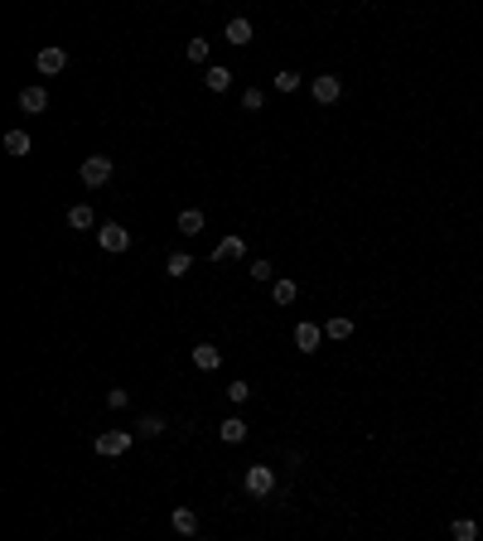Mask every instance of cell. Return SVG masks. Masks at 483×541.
I'll return each instance as SVG.
<instances>
[{"instance_id": "8992f818", "label": "cell", "mask_w": 483, "mask_h": 541, "mask_svg": "<svg viewBox=\"0 0 483 541\" xmlns=\"http://www.w3.org/2000/svg\"><path fill=\"white\" fill-rule=\"evenodd\" d=\"M242 256H246V242H242V237H222V242L213 246V261H217V266H222V261H242Z\"/></svg>"}, {"instance_id": "6da1fadb", "label": "cell", "mask_w": 483, "mask_h": 541, "mask_svg": "<svg viewBox=\"0 0 483 541\" xmlns=\"http://www.w3.org/2000/svg\"><path fill=\"white\" fill-rule=\"evenodd\" d=\"M111 169H116V164H111L107 155H87L78 174H82V184H87V189H102V184L111 179Z\"/></svg>"}, {"instance_id": "83f0119b", "label": "cell", "mask_w": 483, "mask_h": 541, "mask_svg": "<svg viewBox=\"0 0 483 541\" xmlns=\"http://www.w3.org/2000/svg\"><path fill=\"white\" fill-rule=\"evenodd\" d=\"M126 402H131V397H126L121 387H111V392H107V406H116V411H121V406H126Z\"/></svg>"}, {"instance_id": "ac0fdd59", "label": "cell", "mask_w": 483, "mask_h": 541, "mask_svg": "<svg viewBox=\"0 0 483 541\" xmlns=\"http://www.w3.org/2000/svg\"><path fill=\"white\" fill-rule=\"evenodd\" d=\"M92 222H97V213H92L87 203H73V208H68V227H92Z\"/></svg>"}, {"instance_id": "5b68a950", "label": "cell", "mask_w": 483, "mask_h": 541, "mask_svg": "<svg viewBox=\"0 0 483 541\" xmlns=\"http://www.w3.org/2000/svg\"><path fill=\"white\" fill-rule=\"evenodd\" d=\"M343 97V82H339V73H324V78H314V102H339Z\"/></svg>"}, {"instance_id": "52a82bcc", "label": "cell", "mask_w": 483, "mask_h": 541, "mask_svg": "<svg viewBox=\"0 0 483 541\" xmlns=\"http://www.w3.org/2000/svg\"><path fill=\"white\" fill-rule=\"evenodd\" d=\"M63 68H68V54H63V49H39V73H44V78H54Z\"/></svg>"}, {"instance_id": "d4e9b609", "label": "cell", "mask_w": 483, "mask_h": 541, "mask_svg": "<svg viewBox=\"0 0 483 541\" xmlns=\"http://www.w3.org/2000/svg\"><path fill=\"white\" fill-rule=\"evenodd\" d=\"M261 102H266V97H261V87H251V92H242V107H246V111H261Z\"/></svg>"}, {"instance_id": "4fadbf2b", "label": "cell", "mask_w": 483, "mask_h": 541, "mask_svg": "<svg viewBox=\"0 0 483 541\" xmlns=\"http://www.w3.org/2000/svg\"><path fill=\"white\" fill-rule=\"evenodd\" d=\"M203 87H208V92H227V87H232V73H227V68H203Z\"/></svg>"}, {"instance_id": "2e32d148", "label": "cell", "mask_w": 483, "mask_h": 541, "mask_svg": "<svg viewBox=\"0 0 483 541\" xmlns=\"http://www.w3.org/2000/svg\"><path fill=\"white\" fill-rule=\"evenodd\" d=\"M188 270H193V261H188V251H174V256L164 261V275H174V280H184Z\"/></svg>"}, {"instance_id": "603a6c76", "label": "cell", "mask_w": 483, "mask_h": 541, "mask_svg": "<svg viewBox=\"0 0 483 541\" xmlns=\"http://www.w3.org/2000/svg\"><path fill=\"white\" fill-rule=\"evenodd\" d=\"M188 63H208V39H188Z\"/></svg>"}, {"instance_id": "30bf717a", "label": "cell", "mask_w": 483, "mask_h": 541, "mask_svg": "<svg viewBox=\"0 0 483 541\" xmlns=\"http://www.w3.org/2000/svg\"><path fill=\"white\" fill-rule=\"evenodd\" d=\"M217 363H222V348H217V343H198V348H193V368H203V372H213Z\"/></svg>"}, {"instance_id": "5bb4252c", "label": "cell", "mask_w": 483, "mask_h": 541, "mask_svg": "<svg viewBox=\"0 0 483 541\" xmlns=\"http://www.w3.org/2000/svg\"><path fill=\"white\" fill-rule=\"evenodd\" d=\"M324 334H329L334 343H343V338H353V319H343V314H334V319L324 324Z\"/></svg>"}, {"instance_id": "ffe728a7", "label": "cell", "mask_w": 483, "mask_h": 541, "mask_svg": "<svg viewBox=\"0 0 483 541\" xmlns=\"http://www.w3.org/2000/svg\"><path fill=\"white\" fill-rule=\"evenodd\" d=\"M450 532H455V541H479V522H474V517H459Z\"/></svg>"}, {"instance_id": "7a4b0ae2", "label": "cell", "mask_w": 483, "mask_h": 541, "mask_svg": "<svg viewBox=\"0 0 483 541\" xmlns=\"http://www.w3.org/2000/svg\"><path fill=\"white\" fill-rule=\"evenodd\" d=\"M102 460H121L126 450H131V431H102L97 435V445H92Z\"/></svg>"}, {"instance_id": "ba28073f", "label": "cell", "mask_w": 483, "mask_h": 541, "mask_svg": "<svg viewBox=\"0 0 483 541\" xmlns=\"http://www.w3.org/2000/svg\"><path fill=\"white\" fill-rule=\"evenodd\" d=\"M169 527H174L179 537H193V532H198V513H193V508H174V513H169Z\"/></svg>"}, {"instance_id": "484cf974", "label": "cell", "mask_w": 483, "mask_h": 541, "mask_svg": "<svg viewBox=\"0 0 483 541\" xmlns=\"http://www.w3.org/2000/svg\"><path fill=\"white\" fill-rule=\"evenodd\" d=\"M227 397H232V402H246V397H251V382H232Z\"/></svg>"}, {"instance_id": "277c9868", "label": "cell", "mask_w": 483, "mask_h": 541, "mask_svg": "<svg viewBox=\"0 0 483 541\" xmlns=\"http://www.w3.org/2000/svg\"><path fill=\"white\" fill-rule=\"evenodd\" d=\"M97 246H102V251H126V246H131V232H126L121 222H102V227H97Z\"/></svg>"}, {"instance_id": "7c38bea8", "label": "cell", "mask_w": 483, "mask_h": 541, "mask_svg": "<svg viewBox=\"0 0 483 541\" xmlns=\"http://www.w3.org/2000/svg\"><path fill=\"white\" fill-rule=\"evenodd\" d=\"M49 107V92H44V87H25V92H20V111H44Z\"/></svg>"}, {"instance_id": "4316f807", "label": "cell", "mask_w": 483, "mask_h": 541, "mask_svg": "<svg viewBox=\"0 0 483 541\" xmlns=\"http://www.w3.org/2000/svg\"><path fill=\"white\" fill-rule=\"evenodd\" d=\"M140 431H145V435H160L164 431V416H145V421H140Z\"/></svg>"}, {"instance_id": "7402d4cb", "label": "cell", "mask_w": 483, "mask_h": 541, "mask_svg": "<svg viewBox=\"0 0 483 541\" xmlns=\"http://www.w3.org/2000/svg\"><path fill=\"white\" fill-rule=\"evenodd\" d=\"M246 275H251L256 285H266L271 275H275V266H271V261H251V266H246Z\"/></svg>"}, {"instance_id": "9a60e30c", "label": "cell", "mask_w": 483, "mask_h": 541, "mask_svg": "<svg viewBox=\"0 0 483 541\" xmlns=\"http://www.w3.org/2000/svg\"><path fill=\"white\" fill-rule=\"evenodd\" d=\"M227 44L246 49V44H251V20H232V25H227Z\"/></svg>"}, {"instance_id": "d6986e66", "label": "cell", "mask_w": 483, "mask_h": 541, "mask_svg": "<svg viewBox=\"0 0 483 541\" xmlns=\"http://www.w3.org/2000/svg\"><path fill=\"white\" fill-rule=\"evenodd\" d=\"M179 232H184V237L203 232V213H198V208H184V213H179Z\"/></svg>"}, {"instance_id": "44dd1931", "label": "cell", "mask_w": 483, "mask_h": 541, "mask_svg": "<svg viewBox=\"0 0 483 541\" xmlns=\"http://www.w3.org/2000/svg\"><path fill=\"white\" fill-rule=\"evenodd\" d=\"M5 150L10 155H29V131H10L5 135Z\"/></svg>"}, {"instance_id": "cb8c5ba5", "label": "cell", "mask_w": 483, "mask_h": 541, "mask_svg": "<svg viewBox=\"0 0 483 541\" xmlns=\"http://www.w3.org/2000/svg\"><path fill=\"white\" fill-rule=\"evenodd\" d=\"M275 87H280V92H295V87H300V73H295V68H285V73H275Z\"/></svg>"}, {"instance_id": "9c48e42d", "label": "cell", "mask_w": 483, "mask_h": 541, "mask_svg": "<svg viewBox=\"0 0 483 541\" xmlns=\"http://www.w3.org/2000/svg\"><path fill=\"white\" fill-rule=\"evenodd\" d=\"M319 338H324L319 324H295V348L300 353H314V348H319Z\"/></svg>"}, {"instance_id": "e0dca14e", "label": "cell", "mask_w": 483, "mask_h": 541, "mask_svg": "<svg viewBox=\"0 0 483 541\" xmlns=\"http://www.w3.org/2000/svg\"><path fill=\"white\" fill-rule=\"evenodd\" d=\"M271 295H275V304H295V300H300V285H295V280H275V285H271Z\"/></svg>"}, {"instance_id": "3957f363", "label": "cell", "mask_w": 483, "mask_h": 541, "mask_svg": "<svg viewBox=\"0 0 483 541\" xmlns=\"http://www.w3.org/2000/svg\"><path fill=\"white\" fill-rule=\"evenodd\" d=\"M242 488H246L251 498H271V488H275V474H271L266 464H251V469L242 474Z\"/></svg>"}, {"instance_id": "8fae6325", "label": "cell", "mask_w": 483, "mask_h": 541, "mask_svg": "<svg viewBox=\"0 0 483 541\" xmlns=\"http://www.w3.org/2000/svg\"><path fill=\"white\" fill-rule=\"evenodd\" d=\"M217 435H222L227 445H242V440H246V421H242V416H227V421L217 426Z\"/></svg>"}]
</instances>
